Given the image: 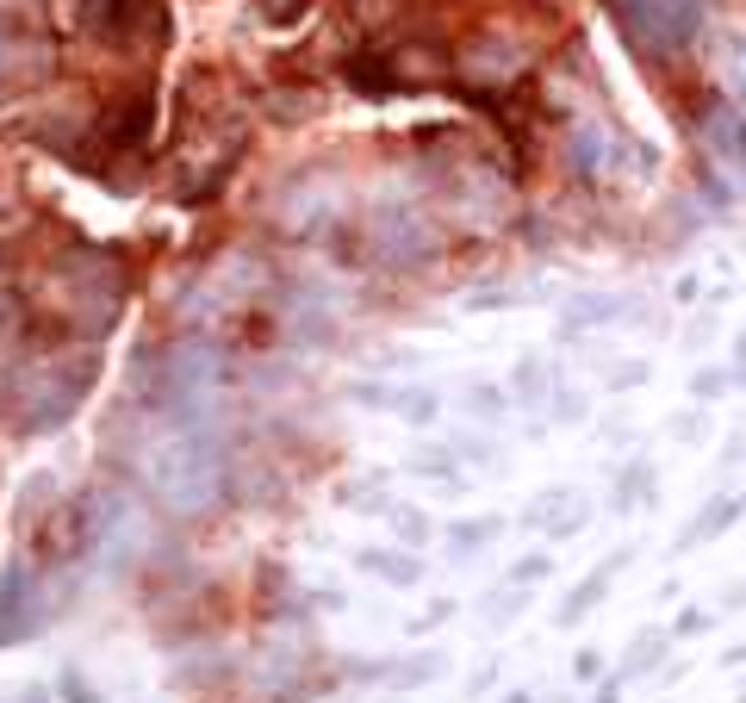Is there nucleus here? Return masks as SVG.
<instances>
[{"mask_svg":"<svg viewBox=\"0 0 746 703\" xmlns=\"http://www.w3.org/2000/svg\"><path fill=\"white\" fill-rule=\"evenodd\" d=\"M255 13L274 19V25H293V19H305V13H311V0H255Z\"/></svg>","mask_w":746,"mask_h":703,"instance_id":"0eeeda50","label":"nucleus"},{"mask_svg":"<svg viewBox=\"0 0 746 703\" xmlns=\"http://www.w3.org/2000/svg\"><path fill=\"white\" fill-rule=\"evenodd\" d=\"M150 492L175 517H206L224 498V455L199 436H175L150 455Z\"/></svg>","mask_w":746,"mask_h":703,"instance_id":"f03ea898","label":"nucleus"},{"mask_svg":"<svg viewBox=\"0 0 746 703\" xmlns=\"http://www.w3.org/2000/svg\"><path fill=\"white\" fill-rule=\"evenodd\" d=\"M349 19H355V32H380V25L398 19V0H349Z\"/></svg>","mask_w":746,"mask_h":703,"instance_id":"423d86ee","label":"nucleus"},{"mask_svg":"<svg viewBox=\"0 0 746 703\" xmlns=\"http://www.w3.org/2000/svg\"><path fill=\"white\" fill-rule=\"evenodd\" d=\"M88 380H94V355H81V361H19V368L0 374V399L19 392V405H7V424L25 430V436L56 430L81 405Z\"/></svg>","mask_w":746,"mask_h":703,"instance_id":"f257e3e1","label":"nucleus"},{"mask_svg":"<svg viewBox=\"0 0 746 703\" xmlns=\"http://www.w3.org/2000/svg\"><path fill=\"white\" fill-rule=\"evenodd\" d=\"M703 13H709V0H616L622 32L635 38L641 50H678V44H691Z\"/></svg>","mask_w":746,"mask_h":703,"instance_id":"7ed1b4c3","label":"nucleus"},{"mask_svg":"<svg viewBox=\"0 0 746 703\" xmlns=\"http://www.w3.org/2000/svg\"><path fill=\"white\" fill-rule=\"evenodd\" d=\"M367 237H373V256L392 262V268H411V262L429 256V231H423L417 212H380Z\"/></svg>","mask_w":746,"mask_h":703,"instance_id":"20e7f679","label":"nucleus"},{"mask_svg":"<svg viewBox=\"0 0 746 703\" xmlns=\"http://www.w3.org/2000/svg\"><path fill=\"white\" fill-rule=\"evenodd\" d=\"M709 131H715V144H722L728 162H746V125H740V112H734L728 100L709 112Z\"/></svg>","mask_w":746,"mask_h":703,"instance_id":"39448f33","label":"nucleus"}]
</instances>
